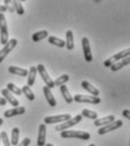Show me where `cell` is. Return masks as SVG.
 <instances>
[{"label":"cell","instance_id":"6da1fadb","mask_svg":"<svg viewBox=\"0 0 130 146\" xmlns=\"http://www.w3.org/2000/svg\"><path fill=\"white\" fill-rule=\"evenodd\" d=\"M60 136L62 138H78L83 141H88L91 138V134L87 131H82V130H65L61 131Z\"/></svg>","mask_w":130,"mask_h":146},{"label":"cell","instance_id":"1f68e13d","mask_svg":"<svg viewBox=\"0 0 130 146\" xmlns=\"http://www.w3.org/2000/svg\"><path fill=\"white\" fill-rule=\"evenodd\" d=\"M31 144V139L29 138V137H26V138H24L22 142H21V144H18L17 146H29Z\"/></svg>","mask_w":130,"mask_h":146},{"label":"cell","instance_id":"4316f807","mask_svg":"<svg viewBox=\"0 0 130 146\" xmlns=\"http://www.w3.org/2000/svg\"><path fill=\"white\" fill-rule=\"evenodd\" d=\"M7 91H9L11 94H16V95H22V90L19 87H17L15 84L13 83H8L7 84Z\"/></svg>","mask_w":130,"mask_h":146},{"label":"cell","instance_id":"484cf974","mask_svg":"<svg viewBox=\"0 0 130 146\" xmlns=\"http://www.w3.org/2000/svg\"><path fill=\"white\" fill-rule=\"evenodd\" d=\"M48 36H49L48 31H38V32L34 33L32 35V40L34 42H38V41H41V40H43V38H45Z\"/></svg>","mask_w":130,"mask_h":146},{"label":"cell","instance_id":"9c48e42d","mask_svg":"<svg viewBox=\"0 0 130 146\" xmlns=\"http://www.w3.org/2000/svg\"><path fill=\"white\" fill-rule=\"evenodd\" d=\"M82 45H83V52H84V59L87 62L93 61V54L91 51V44H90V40L87 37H83L82 38Z\"/></svg>","mask_w":130,"mask_h":146},{"label":"cell","instance_id":"83f0119b","mask_svg":"<svg viewBox=\"0 0 130 146\" xmlns=\"http://www.w3.org/2000/svg\"><path fill=\"white\" fill-rule=\"evenodd\" d=\"M69 80V76L68 75H61L60 77H58L53 83H54V86H61V85H66V83Z\"/></svg>","mask_w":130,"mask_h":146},{"label":"cell","instance_id":"8992f818","mask_svg":"<svg viewBox=\"0 0 130 146\" xmlns=\"http://www.w3.org/2000/svg\"><path fill=\"white\" fill-rule=\"evenodd\" d=\"M82 120H83V117H82L80 114H77L75 118H70L69 120H67V121H65V122H62L61 125H58L57 128H56V130H57V131H60V133H61V131H65V130H67L68 128H71L72 126L79 123Z\"/></svg>","mask_w":130,"mask_h":146},{"label":"cell","instance_id":"f1b7e54d","mask_svg":"<svg viewBox=\"0 0 130 146\" xmlns=\"http://www.w3.org/2000/svg\"><path fill=\"white\" fill-rule=\"evenodd\" d=\"M13 3H14V8H15V11L18 14V15H24V13H25V10H24V7H23V5L19 2V1H13Z\"/></svg>","mask_w":130,"mask_h":146},{"label":"cell","instance_id":"5b68a950","mask_svg":"<svg viewBox=\"0 0 130 146\" xmlns=\"http://www.w3.org/2000/svg\"><path fill=\"white\" fill-rule=\"evenodd\" d=\"M36 70L38 72V74L41 75V77H42V79H43V82L45 83V86L48 87V88H53L54 87V83H53V80L51 79V77L49 76V74L46 72V69H45V67L42 65V64H38L37 66H36Z\"/></svg>","mask_w":130,"mask_h":146},{"label":"cell","instance_id":"d590c367","mask_svg":"<svg viewBox=\"0 0 130 146\" xmlns=\"http://www.w3.org/2000/svg\"><path fill=\"white\" fill-rule=\"evenodd\" d=\"M2 123H3V120H2V119H1V118H0V126H1V125H2Z\"/></svg>","mask_w":130,"mask_h":146},{"label":"cell","instance_id":"d4e9b609","mask_svg":"<svg viewBox=\"0 0 130 146\" xmlns=\"http://www.w3.org/2000/svg\"><path fill=\"white\" fill-rule=\"evenodd\" d=\"M22 94H24L30 101H34V100H35V95H34L33 91L31 90V87L27 86V85H25V86L22 88Z\"/></svg>","mask_w":130,"mask_h":146},{"label":"cell","instance_id":"44dd1931","mask_svg":"<svg viewBox=\"0 0 130 146\" xmlns=\"http://www.w3.org/2000/svg\"><path fill=\"white\" fill-rule=\"evenodd\" d=\"M60 92H61V94H62V96H64V99H65L66 103H72V102H74L72 96L70 95V93H69V91H68V87H67L66 85H61V86H60Z\"/></svg>","mask_w":130,"mask_h":146},{"label":"cell","instance_id":"ac0fdd59","mask_svg":"<svg viewBox=\"0 0 130 146\" xmlns=\"http://www.w3.org/2000/svg\"><path fill=\"white\" fill-rule=\"evenodd\" d=\"M66 48L68 50H72L75 48V40H74V33L72 31L66 32Z\"/></svg>","mask_w":130,"mask_h":146},{"label":"cell","instance_id":"30bf717a","mask_svg":"<svg viewBox=\"0 0 130 146\" xmlns=\"http://www.w3.org/2000/svg\"><path fill=\"white\" fill-rule=\"evenodd\" d=\"M122 125H123V122L121 120H114L113 122H111V123H109V125H106L104 127H101L99 130H98V134L99 135H104L106 133H110L112 130H115V129L120 128Z\"/></svg>","mask_w":130,"mask_h":146},{"label":"cell","instance_id":"ba28073f","mask_svg":"<svg viewBox=\"0 0 130 146\" xmlns=\"http://www.w3.org/2000/svg\"><path fill=\"white\" fill-rule=\"evenodd\" d=\"M71 117L70 114H59V115H51V117H45L44 118V125H52V123H58V122H65L69 120Z\"/></svg>","mask_w":130,"mask_h":146},{"label":"cell","instance_id":"9a60e30c","mask_svg":"<svg viewBox=\"0 0 130 146\" xmlns=\"http://www.w3.org/2000/svg\"><path fill=\"white\" fill-rule=\"evenodd\" d=\"M43 93H44V96H45V99H46L49 106H50V107H56V106H57V100L54 99V96H53L51 90L48 88L46 86H44V87H43Z\"/></svg>","mask_w":130,"mask_h":146},{"label":"cell","instance_id":"8d00e7d4","mask_svg":"<svg viewBox=\"0 0 130 146\" xmlns=\"http://www.w3.org/2000/svg\"><path fill=\"white\" fill-rule=\"evenodd\" d=\"M45 146H54V145H52V144H46Z\"/></svg>","mask_w":130,"mask_h":146},{"label":"cell","instance_id":"e0dca14e","mask_svg":"<svg viewBox=\"0 0 130 146\" xmlns=\"http://www.w3.org/2000/svg\"><path fill=\"white\" fill-rule=\"evenodd\" d=\"M129 62H130V58L129 57H126V58H123L122 60H120V61L115 62L114 65H112L110 68H111L112 72H118V70H120L121 68H123V67H126L127 65H129Z\"/></svg>","mask_w":130,"mask_h":146},{"label":"cell","instance_id":"836d02e7","mask_svg":"<svg viewBox=\"0 0 130 146\" xmlns=\"http://www.w3.org/2000/svg\"><path fill=\"white\" fill-rule=\"evenodd\" d=\"M7 11V8L3 6V5H0V14H3Z\"/></svg>","mask_w":130,"mask_h":146},{"label":"cell","instance_id":"4fadbf2b","mask_svg":"<svg viewBox=\"0 0 130 146\" xmlns=\"http://www.w3.org/2000/svg\"><path fill=\"white\" fill-rule=\"evenodd\" d=\"M114 120H115L114 115L111 114V115H106V117H104V118H98L96 120H94V125H95L96 127H104V126H106V125L113 122Z\"/></svg>","mask_w":130,"mask_h":146},{"label":"cell","instance_id":"f35d334b","mask_svg":"<svg viewBox=\"0 0 130 146\" xmlns=\"http://www.w3.org/2000/svg\"><path fill=\"white\" fill-rule=\"evenodd\" d=\"M0 144H1V139H0Z\"/></svg>","mask_w":130,"mask_h":146},{"label":"cell","instance_id":"f546056e","mask_svg":"<svg viewBox=\"0 0 130 146\" xmlns=\"http://www.w3.org/2000/svg\"><path fill=\"white\" fill-rule=\"evenodd\" d=\"M0 139L2 141L3 146H11L10 145V141H9L8 135H7V133H6V131H2V133L0 134Z\"/></svg>","mask_w":130,"mask_h":146},{"label":"cell","instance_id":"e575fe53","mask_svg":"<svg viewBox=\"0 0 130 146\" xmlns=\"http://www.w3.org/2000/svg\"><path fill=\"white\" fill-rule=\"evenodd\" d=\"M6 104H7L6 100H5L2 96H0V106H2V107H3V106H6Z\"/></svg>","mask_w":130,"mask_h":146},{"label":"cell","instance_id":"74e56055","mask_svg":"<svg viewBox=\"0 0 130 146\" xmlns=\"http://www.w3.org/2000/svg\"><path fill=\"white\" fill-rule=\"evenodd\" d=\"M88 146H95L94 144H91V145H88Z\"/></svg>","mask_w":130,"mask_h":146},{"label":"cell","instance_id":"d6a6232c","mask_svg":"<svg viewBox=\"0 0 130 146\" xmlns=\"http://www.w3.org/2000/svg\"><path fill=\"white\" fill-rule=\"evenodd\" d=\"M122 114H123V117H125V118H127V119H129V118H130V112H129V110H128V109L123 110Z\"/></svg>","mask_w":130,"mask_h":146},{"label":"cell","instance_id":"ffe728a7","mask_svg":"<svg viewBox=\"0 0 130 146\" xmlns=\"http://www.w3.org/2000/svg\"><path fill=\"white\" fill-rule=\"evenodd\" d=\"M36 73H37V70H36V67H31L30 68V72H29V75H27V86H32L34 85V83H35V78H36Z\"/></svg>","mask_w":130,"mask_h":146},{"label":"cell","instance_id":"8fae6325","mask_svg":"<svg viewBox=\"0 0 130 146\" xmlns=\"http://www.w3.org/2000/svg\"><path fill=\"white\" fill-rule=\"evenodd\" d=\"M1 94H2V98L6 100V102H8V103H10L14 108H17L18 107V104H19V102H18V100L9 92V91H7L6 88H3L2 91H1Z\"/></svg>","mask_w":130,"mask_h":146},{"label":"cell","instance_id":"cb8c5ba5","mask_svg":"<svg viewBox=\"0 0 130 146\" xmlns=\"http://www.w3.org/2000/svg\"><path fill=\"white\" fill-rule=\"evenodd\" d=\"M80 115H82V117H85V118H88V119H92V120H96V119H98V112L92 111V110H88V109L83 110Z\"/></svg>","mask_w":130,"mask_h":146},{"label":"cell","instance_id":"2e32d148","mask_svg":"<svg viewBox=\"0 0 130 146\" xmlns=\"http://www.w3.org/2000/svg\"><path fill=\"white\" fill-rule=\"evenodd\" d=\"M82 87L84 90H86L88 93L93 94V96H98L99 95V91H98L96 87H94L90 82H87V80H83L82 82Z\"/></svg>","mask_w":130,"mask_h":146},{"label":"cell","instance_id":"52a82bcc","mask_svg":"<svg viewBox=\"0 0 130 146\" xmlns=\"http://www.w3.org/2000/svg\"><path fill=\"white\" fill-rule=\"evenodd\" d=\"M17 45V40L16 38H11L9 40L2 48V50H0V62H2L5 60V58L9 54V52Z\"/></svg>","mask_w":130,"mask_h":146},{"label":"cell","instance_id":"7a4b0ae2","mask_svg":"<svg viewBox=\"0 0 130 146\" xmlns=\"http://www.w3.org/2000/svg\"><path fill=\"white\" fill-rule=\"evenodd\" d=\"M129 54H130V49H125V50H122V51H120V52L113 54V56L110 57L109 59H106L103 65H104V67H111L112 65H114L115 62L122 60L123 58L129 57Z\"/></svg>","mask_w":130,"mask_h":146},{"label":"cell","instance_id":"4dcf8cb0","mask_svg":"<svg viewBox=\"0 0 130 146\" xmlns=\"http://www.w3.org/2000/svg\"><path fill=\"white\" fill-rule=\"evenodd\" d=\"M3 6L7 8V10H8L9 13H14V11H15V8H14V3H13V1L5 0V5H3Z\"/></svg>","mask_w":130,"mask_h":146},{"label":"cell","instance_id":"3957f363","mask_svg":"<svg viewBox=\"0 0 130 146\" xmlns=\"http://www.w3.org/2000/svg\"><path fill=\"white\" fill-rule=\"evenodd\" d=\"M9 34H8V27H7V22L6 17L3 14H0V43L5 45L9 41Z\"/></svg>","mask_w":130,"mask_h":146},{"label":"cell","instance_id":"277c9868","mask_svg":"<svg viewBox=\"0 0 130 146\" xmlns=\"http://www.w3.org/2000/svg\"><path fill=\"white\" fill-rule=\"evenodd\" d=\"M75 102L77 103H90V104H98L101 103V99L98 96H93V95H83V94H77L75 98H72Z\"/></svg>","mask_w":130,"mask_h":146},{"label":"cell","instance_id":"5bb4252c","mask_svg":"<svg viewBox=\"0 0 130 146\" xmlns=\"http://www.w3.org/2000/svg\"><path fill=\"white\" fill-rule=\"evenodd\" d=\"M25 107H17V108H14V109L7 110L5 111L3 115L5 118H11V117H15V115H21V114H24L25 113Z\"/></svg>","mask_w":130,"mask_h":146},{"label":"cell","instance_id":"603a6c76","mask_svg":"<svg viewBox=\"0 0 130 146\" xmlns=\"http://www.w3.org/2000/svg\"><path fill=\"white\" fill-rule=\"evenodd\" d=\"M48 41H49V43H51V44H53V45H57V46H59V48H64V46H66L65 41L61 40V38H59V37L48 36Z\"/></svg>","mask_w":130,"mask_h":146},{"label":"cell","instance_id":"7c38bea8","mask_svg":"<svg viewBox=\"0 0 130 146\" xmlns=\"http://www.w3.org/2000/svg\"><path fill=\"white\" fill-rule=\"evenodd\" d=\"M45 139H46V126L44 123L40 125L38 127V134H37V146L45 145Z\"/></svg>","mask_w":130,"mask_h":146},{"label":"cell","instance_id":"d6986e66","mask_svg":"<svg viewBox=\"0 0 130 146\" xmlns=\"http://www.w3.org/2000/svg\"><path fill=\"white\" fill-rule=\"evenodd\" d=\"M8 70L10 74H15L17 76H27L29 75V70L21 68V67H16V66H10L8 68Z\"/></svg>","mask_w":130,"mask_h":146},{"label":"cell","instance_id":"7402d4cb","mask_svg":"<svg viewBox=\"0 0 130 146\" xmlns=\"http://www.w3.org/2000/svg\"><path fill=\"white\" fill-rule=\"evenodd\" d=\"M19 133H21V131H19V129H18L17 127H15V128L11 129V143H10V145H13V146L18 145Z\"/></svg>","mask_w":130,"mask_h":146}]
</instances>
